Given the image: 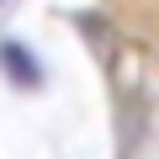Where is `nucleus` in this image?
I'll return each instance as SVG.
<instances>
[{
    "instance_id": "f257e3e1",
    "label": "nucleus",
    "mask_w": 159,
    "mask_h": 159,
    "mask_svg": "<svg viewBox=\"0 0 159 159\" xmlns=\"http://www.w3.org/2000/svg\"><path fill=\"white\" fill-rule=\"evenodd\" d=\"M0 64H6V74L16 80V85H43V74H37V58H32V48H21V43H0Z\"/></svg>"
}]
</instances>
